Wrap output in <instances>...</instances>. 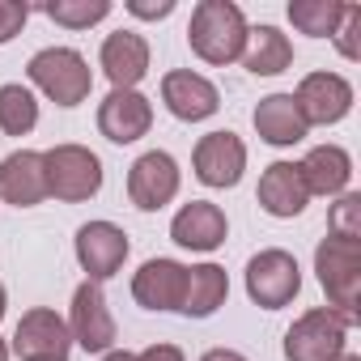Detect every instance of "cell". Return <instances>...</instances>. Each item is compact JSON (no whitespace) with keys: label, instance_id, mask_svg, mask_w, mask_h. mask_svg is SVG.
Returning a JSON list of instances; mask_svg holds the SVG:
<instances>
[{"label":"cell","instance_id":"8fae6325","mask_svg":"<svg viewBox=\"0 0 361 361\" xmlns=\"http://www.w3.org/2000/svg\"><path fill=\"white\" fill-rule=\"evenodd\" d=\"M293 102H298L306 128H331L353 111V85L340 73H310L293 90Z\"/></svg>","mask_w":361,"mask_h":361},{"label":"cell","instance_id":"d4e9b609","mask_svg":"<svg viewBox=\"0 0 361 361\" xmlns=\"http://www.w3.org/2000/svg\"><path fill=\"white\" fill-rule=\"evenodd\" d=\"M344 9L340 0H289V22L310 35V39H331L344 22Z\"/></svg>","mask_w":361,"mask_h":361},{"label":"cell","instance_id":"7c38bea8","mask_svg":"<svg viewBox=\"0 0 361 361\" xmlns=\"http://www.w3.org/2000/svg\"><path fill=\"white\" fill-rule=\"evenodd\" d=\"M192 166H196V178L204 188H234L247 170V145L234 132H209L196 140Z\"/></svg>","mask_w":361,"mask_h":361},{"label":"cell","instance_id":"4fadbf2b","mask_svg":"<svg viewBox=\"0 0 361 361\" xmlns=\"http://www.w3.org/2000/svg\"><path fill=\"white\" fill-rule=\"evenodd\" d=\"M161 102L174 119L183 123H200V119H213L217 106H221V94L209 77L192 73V68H174L161 77Z\"/></svg>","mask_w":361,"mask_h":361},{"label":"cell","instance_id":"f546056e","mask_svg":"<svg viewBox=\"0 0 361 361\" xmlns=\"http://www.w3.org/2000/svg\"><path fill=\"white\" fill-rule=\"evenodd\" d=\"M128 13L132 18H145V22H157V18H170L174 13V0H157V5H149V0H128Z\"/></svg>","mask_w":361,"mask_h":361},{"label":"cell","instance_id":"484cf974","mask_svg":"<svg viewBox=\"0 0 361 361\" xmlns=\"http://www.w3.org/2000/svg\"><path fill=\"white\" fill-rule=\"evenodd\" d=\"M43 13L64 30H90L102 18H111V0H47Z\"/></svg>","mask_w":361,"mask_h":361},{"label":"cell","instance_id":"ac0fdd59","mask_svg":"<svg viewBox=\"0 0 361 361\" xmlns=\"http://www.w3.org/2000/svg\"><path fill=\"white\" fill-rule=\"evenodd\" d=\"M226 234H230V221L213 200H192L170 221V238L183 251H217L226 243Z\"/></svg>","mask_w":361,"mask_h":361},{"label":"cell","instance_id":"d6986e66","mask_svg":"<svg viewBox=\"0 0 361 361\" xmlns=\"http://www.w3.org/2000/svg\"><path fill=\"white\" fill-rule=\"evenodd\" d=\"M306 200H310V192H306V183H302L298 161H272V166L259 174V209H264L268 217L289 221V217H298V213L306 209Z\"/></svg>","mask_w":361,"mask_h":361},{"label":"cell","instance_id":"ffe728a7","mask_svg":"<svg viewBox=\"0 0 361 361\" xmlns=\"http://www.w3.org/2000/svg\"><path fill=\"white\" fill-rule=\"evenodd\" d=\"M298 170H302V183H306V192L310 196H344L348 192V183H353V157L340 149V145H314L302 161H298Z\"/></svg>","mask_w":361,"mask_h":361},{"label":"cell","instance_id":"1f68e13d","mask_svg":"<svg viewBox=\"0 0 361 361\" xmlns=\"http://www.w3.org/2000/svg\"><path fill=\"white\" fill-rule=\"evenodd\" d=\"M200 361H247L243 353H234V348H209Z\"/></svg>","mask_w":361,"mask_h":361},{"label":"cell","instance_id":"2e32d148","mask_svg":"<svg viewBox=\"0 0 361 361\" xmlns=\"http://www.w3.org/2000/svg\"><path fill=\"white\" fill-rule=\"evenodd\" d=\"M0 200L13 209H35L47 200V174H43V153L18 149L0 161Z\"/></svg>","mask_w":361,"mask_h":361},{"label":"cell","instance_id":"6da1fadb","mask_svg":"<svg viewBox=\"0 0 361 361\" xmlns=\"http://www.w3.org/2000/svg\"><path fill=\"white\" fill-rule=\"evenodd\" d=\"M247 18L234 0H200L192 9V26H188V43L204 64H234L243 60L247 47Z\"/></svg>","mask_w":361,"mask_h":361},{"label":"cell","instance_id":"30bf717a","mask_svg":"<svg viewBox=\"0 0 361 361\" xmlns=\"http://www.w3.org/2000/svg\"><path fill=\"white\" fill-rule=\"evenodd\" d=\"M68 348H73V336H68V323L56 310L35 306L18 319L13 353L22 361H68Z\"/></svg>","mask_w":361,"mask_h":361},{"label":"cell","instance_id":"3957f363","mask_svg":"<svg viewBox=\"0 0 361 361\" xmlns=\"http://www.w3.org/2000/svg\"><path fill=\"white\" fill-rule=\"evenodd\" d=\"M314 272H319V285L327 293V306L348 314V319H357V302H361V243L327 234L314 247Z\"/></svg>","mask_w":361,"mask_h":361},{"label":"cell","instance_id":"8992f818","mask_svg":"<svg viewBox=\"0 0 361 361\" xmlns=\"http://www.w3.org/2000/svg\"><path fill=\"white\" fill-rule=\"evenodd\" d=\"M298 289H302V268H298V259L289 251L268 247V251L251 255V264H247V298L255 306L281 310V306H289L298 298Z\"/></svg>","mask_w":361,"mask_h":361},{"label":"cell","instance_id":"e0dca14e","mask_svg":"<svg viewBox=\"0 0 361 361\" xmlns=\"http://www.w3.org/2000/svg\"><path fill=\"white\" fill-rule=\"evenodd\" d=\"M98 64L106 73V81L115 90H136L149 73V43L145 35L136 30H115L102 39V51H98Z\"/></svg>","mask_w":361,"mask_h":361},{"label":"cell","instance_id":"5b68a950","mask_svg":"<svg viewBox=\"0 0 361 361\" xmlns=\"http://www.w3.org/2000/svg\"><path fill=\"white\" fill-rule=\"evenodd\" d=\"M353 323L357 319H348L331 306H314L285 331V357L289 361H336L344 353Z\"/></svg>","mask_w":361,"mask_h":361},{"label":"cell","instance_id":"5bb4252c","mask_svg":"<svg viewBox=\"0 0 361 361\" xmlns=\"http://www.w3.org/2000/svg\"><path fill=\"white\" fill-rule=\"evenodd\" d=\"M153 128V102L140 90H111L98 102V132L111 145H132Z\"/></svg>","mask_w":361,"mask_h":361},{"label":"cell","instance_id":"83f0119b","mask_svg":"<svg viewBox=\"0 0 361 361\" xmlns=\"http://www.w3.org/2000/svg\"><path fill=\"white\" fill-rule=\"evenodd\" d=\"M331 39H336V47H340L344 60H361V5L344 9V22H340V30Z\"/></svg>","mask_w":361,"mask_h":361},{"label":"cell","instance_id":"603a6c76","mask_svg":"<svg viewBox=\"0 0 361 361\" xmlns=\"http://www.w3.org/2000/svg\"><path fill=\"white\" fill-rule=\"evenodd\" d=\"M293 64V43L276 26H251L247 47H243V68L255 77H276Z\"/></svg>","mask_w":361,"mask_h":361},{"label":"cell","instance_id":"9a60e30c","mask_svg":"<svg viewBox=\"0 0 361 361\" xmlns=\"http://www.w3.org/2000/svg\"><path fill=\"white\" fill-rule=\"evenodd\" d=\"M188 289V268L178 259H145L132 276V298L145 310H178Z\"/></svg>","mask_w":361,"mask_h":361},{"label":"cell","instance_id":"836d02e7","mask_svg":"<svg viewBox=\"0 0 361 361\" xmlns=\"http://www.w3.org/2000/svg\"><path fill=\"white\" fill-rule=\"evenodd\" d=\"M5 310H9V293H5V285H0V319H5Z\"/></svg>","mask_w":361,"mask_h":361},{"label":"cell","instance_id":"277c9868","mask_svg":"<svg viewBox=\"0 0 361 361\" xmlns=\"http://www.w3.org/2000/svg\"><path fill=\"white\" fill-rule=\"evenodd\" d=\"M43 174H47V196L64 204H81L102 192V161L85 145H56L43 153Z\"/></svg>","mask_w":361,"mask_h":361},{"label":"cell","instance_id":"cb8c5ba5","mask_svg":"<svg viewBox=\"0 0 361 361\" xmlns=\"http://www.w3.org/2000/svg\"><path fill=\"white\" fill-rule=\"evenodd\" d=\"M39 123V98L30 85L9 81L0 85V132L5 136H30Z\"/></svg>","mask_w":361,"mask_h":361},{"label":"cell","instance_id":"d590c367","mask_svg":"<svg viewBox=\"0 0 361 361\" xmlns=\"http://www.w3.org/2000/svg\"><path fill=\"white\" fill-rule=\"evenodd\" d=\"M0 361H9V344L5 340H0Z\"/></svg>","mask_w":361,"mask_h":361},{"label":"cell","instance_id":"ba28073f","mask_svg":"<svg viewBox=\"0 0 361 361\" xmlns=\"http://www.w3.org/2000/svg\"><path fill=\"white\" fill-rule=\"evenodd\" d=\"M73 251H77V264H81L85 281L102 285L123 268L132 247H128V234L115 221H85L77 230V238H73Z\"/></svg>","mask_w":361,"mask_h":361},{"label":"cell","instance_id":"e575fe53","mask_svg":"<svg viewBox=\"0 0 361 361\" xmlns=\"http://www.w3.org/2000/svg\"><path fill=\"white\" fill-rule=\"evenodd\" d=\"M336 361H361V357H357V353H340Z\"/></svg>","mask_w":361,"mask_h":361},{"label":"cell","instance_id":"9c48e42d","mask_svg":"<svg viewBox=\"0 0 361 361\" xmlns=\"http://www.w3.org/2000/svg\"><path fill=\"white\" fill-rule=\"evenodd\" d=\"M68 336H73V344H81L85 353H111V344H115V314H111V306H106V293H102V285H94V281H81L77 285V293H73V310H68Z\"/></svg>","mask_w":361,"mask_h":361},{"label":"cell","instance_id":"4316f807","mask_svg":"<svg viewBox=\"0 0 361 361\" xmlns=\"http://www.w3.org/2000/svg\"><path fill=\"white\" fill-rule=\"evenodd\" d=\"M327 234L361 243V196H357V192H344V196L331 204V217H327Z\"/></svg>","mask_w":361,"mask_h":361},{"label":"cell","instance_id":"d6a6232c","mask_svg":"<svg viewBox=\"0 0 361 361\" xmlns=\"http://www.w3.org/2000/svg\"><path fill=\"white\" fill-rule=\"evenodd\" d=\"M102 361H136V353H128V348H111V353H102Z\"/></svg>","mask_w":361,"mask_h":361},{"label":"cell","instance_id":"44dd1931","mask_svg":"<svg viewBox=\"0 0 361 361\" xmlns=\"http://www.w3.org/2000/svg\"><path fill=\"white\" fill-rule=\"evenodd\" d=\"M255 132H259V140H268V145H276V149H289V145H302L306 140V119H302V111H298V102H293V94H268V98H259V106H255Z\"/></svg>","mask_w":361,"mask_h":361},{"label":"cell","instance_id":"7a4b0ae2","mask_svg":"<svg viewBox=\"0 0 361 361\" xmlns=\"http://www.w3.org/2000/svg\"><path fill=\"white\" fill-rule=\"evenodd\" d=\"M26 77L39 94H47L56 106H81L94 90V73L90 60L73 47H43L30 56Z\"/></svg>","mask_w":361,"mask_h":361},{"label":"cell","instance_id":"7402d4cb","mask_svg":"<svg viewBox=\"0 0 361 361\" xmlns=\"http://www.w3.org/2000/svg\"><path fill=\"white\" fill-rule=\"evenodd\" d=\"M230 298V276L221 264H196L188 268V289H183V306H178V314L188 319H209L226 306Z\"/></svg>","mask_w":361,"mask_h":361},{"label":"cell","instance_id":"4dcf8cb0","mask_svg":"<svg viewBox=\"0 0 361 361\" xmlns=\"http://www.w3.org/2000/svg\"><path fill=\"white\" fill-rule=\"evenodd\" d=\"M136 361H188L178 344H149L145 353H136Z\"/></svg>","mask_w":361,"mask_h":361},{"label":"cell","instance_id":"f1b7e54d","mask_svg":"<svg viewBox=\"0 0 361 361\" xmlns=\"http://www.w3.org/2000/svg\"><path fill=\"white\" fill-rule=\"evenodd\" d=\"M26 18H30V5H26V0H0V47L13 43V39L22 35Z\"/></svg>","mask_w":361,"mask_h":361},{"label":"cell","instance_id":"52a82bcc","mask_svg":"<svg viewBox=\"0 0 361 361\" xmlns=\"http://www.w3.org/2000/svg\"><path fill=\"white\" fill-rule=\"evenodd\" d=\"M178 183H183V170L166 149H149L132 161L128 170V200L140 213H157L178 196Z\"/></svg>","mask_w":361,"mask_h":361}]
</instances>
